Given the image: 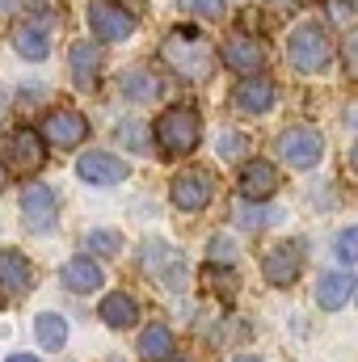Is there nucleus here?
Here are the masks:
<instances>
[{
  "label": "nucleus",
  "instance_id": "obj_14",
  "mask_svg": "<svg viewBox=\"0 0 358 362\" xmlns=\"http://www.w3.org/2000/svg\"><path fill=\"white\" fill-rule=\"evenodd\" d=\"M262 59H266V51L253 42V38H232V42H224V64L232 68V72H245V76H258V68H262Z\"/></svg>",
  "mask_w": 358,
  "mask_h": 362
},
{
  "label": "nucleus",
  "instance_id": "obj_1",
  "mask_svg": "<svg viewBox=\"0 0 358 362\" xmlns=\"http://www.w3.org/2000/svg\"><path fill=\"white\" fill-rule=\"evenodd\" d=\"M287 59H291L295 72H308V76L312 72H325L333 64V38L321 25H299L287 38Z\"/></svg>",
  "mask_w": 358,
  "mask_h": 362
},
{
  "label": "nucleus",
  "instance_id": "obj_18",
  "mask_svg": "<svg viewBox=\"0 0 358 362\" xmlns=\"http://www.w3.org/2000/svg\"><path fill=\"white\" fill-rule=\"evenodd\" d=\"M101 320H105L110 329H131V325L139 320V303H135V295H127V291L105 295V299H101Z\"/></svg>",
  "mask_w": 358,
  "mask_h": 362
},
{
  "label": "nucleus",
  "instance_id": "obj_10",
  "mask_svg": "<svg viewBox=\"0 0 358 362\" xmlns=\"http://www.w3.org/2000/svg\"><path fill=\"white\" fill-rule=\"evenodd\" d=\"M89 25H93V34L105 38V42H122V38H131V30H135V21H131L118 4H105V0L89 4Z\"/></svg>",
  "mask_w": 358,
  "mask_h": 362
},
{
  "label": "nucleus",
  "instance_id": "obj_31",
  "mask_svg": "<svg viewBox=\"0 0 358 362\" xmlns=\"http://www.w3.org/2000/svg\"><path fill=\"white\" fill-rule=\"evenodd\" d=\"M207 257H211V262H232V257H236V249H232V240L215 236V240H211V249H207Z\"/></svg>",
  "mask_w": 358,
  "mask_h": 362
},
{
  "label": "nucleus",
  "instance_id": "obj_7",
  "mask_svg": "<svg viewBox=\"0 0 358 362\" xmlns=\"http://www.w3.org/2000/svg\"><path fill=\"white\" fill-rule=\"evenodd\" d=\"M42 135H47V144H51V148H76V144H85L89 122H85L76 110H55V114H47Z\"/></svg>",
  "mask_w": 358,
  "mask_h": 362
},
{
  "label": "nucleus",
  "instance_id": "obj_25",
  "mask_svg": "<svg viewBox=\"0 0 358 362\" xmlns=\"http://www.w3.org/2000/svg\"><path fill=\"white\" fill-rule=\"evenodd\" d=\"M85 249L101 253V257H114V253L122 249V236H118V232H110V228H93L89 236H85Z\"/></svg>",
  "mask_w": 358,
  "mask_h": 362
},
{
  "label": "nucleus",
  "instance_id": "obj_39",
  "mask_svg": "<svg viewBox=\"0 0 358 362\" xmlns=\"http://www.w3.org/2000/svg\"><path fill=\"white\" fill-rule=\"evenodd\" d=\"M181 362H185V358H181Z\"/></svg>",
  "mask_w": 358,
  "mask_h": 362
},
{
  "label": "nucleus",
  "instance_id": "obj_9",
  "mask_svg": "<svg viewBox=\"0 0 358 362\" xmlns=\"http://www.w3.org/2000/svg\"><path fill=\"white\" fill-rule=\"evenodd\" d=\"M144 270L156 274L169 291H181L185 286V270H181V257L169 249V245H161V240H152V245H144Z\"/></svg>",
  "mask_w": 358,
  "mask_h": 362
},
{
  "label": "nucleus",
  "instance_id": "obj_24",
  "mask_svg": "<svg viewBox=\"0 0 358 362\" xmlns=\"http://www.w3.org/2000/svg\"><path fill=\"white\" fill-rule=\"evenodd\" d=\"M34 333H38V346H42V350H64V341H68V320H64L59 312H42L38 325H34Z\"/></svg>",
  "mask_w": 358,
  "mask_h": 362
},
{
  "label": "nucleus",
  "instance_id": "obj_23",
  "mask_svg": "<svg viewBox=\"0 0 358 362\" xmlns=\"http://www.w3.org/2000/svg\"><path fill=\"white\" fill-rule=\"evenodd\" d=\"M13 42H17V55L21 59H47V25H17V34H13Z\"/></svg>",
  "mask_w": 358,
  "mask_h": 362
},
{
  "label": "nucleus",
  "instance_id": "obj_34",
  "mask_svg": "<svg viewBox=\"0 0 358 362\" xmlns=\"http://www.w3.org/2000/svg\"><path fill=\"white\" fill-rule=\"evenodd\" d=\"M4 362H38L34 354H13V358H4Z\"/></svg>",
  "mask_w": 358,
  "mask_h": 362
},
{
  "label": "nucleus",
  "instance_id": "obj_35",
  "mask_svg": "<svg viewBox=\"0 0 358 362\" xmlns=\"http://www.w3.org/2000/svg\"><path fill=\"white\" fill-rule=\"evenodd\" d=\"M4 105H8V93L0 89V118H4Z\"/></svg>",
  "mask_w": 358,
  "mask_h": 362
},
{
  "label": "nucleus",
  "instance_id": "obj_4",
  "mask_svg": "<svg viewBox=\"0 0 358 362\" xmlns=\"http://www.w3.org/2000/svg\"><path fill=\"white\" fill-rule=\"evenodd\" d=\"M278 152L291 169H312L321 156H325V139L316 127H291L278 135Z\"/></svg>",
  "mask_w": 358,
  "mask_h": 362
},
{
  "label": "nucleus",
  "instance_id": "obj_12",
  "mask_svg": "<svg viewBox=\"0 0 358 362\" xmlns=\"http://www.w3.org/2000/svg\"><path fill=\"white\" fill-rule=\"evenodd\" d=\"M8 160H13V169H17V173H38V169H42V160H47V148H42L38 131L21 127V131L8 139Z\"/></svg>",
  "mask_w": 358,
  "mask_h": 362
},
{
  "label": "nucleus",
  "instance_id": "obj_28",
  "mask_svg": "<svg viewBox=\"0 0 358 362\" xmlns=\"http://www.w3.org/2000/svg\"><path fill=\"white\" fill-rule=\"evenodd\" d=\"M224 160H236L241 152H245V135H236V131H228V135H219V148H215Z\"/></svg>",
  "mask_w": 358,
  "mask_h": 362
},
{
  "label": "nucleus",
  "instance_id": "obj_20",
  "mask_svg": "<svg viewBox=\"0 0 358 362\" xmlns=\"http://www.w3.org/2000/svg\"><path fill=\"white\" fill-rule=\"evenodd\" d=\"M59 282L68 286V291H76V295H89L101 286V270H97V262L89 257H72L64 270H59Z\"/></svg>",
  "mask_w": 358,
  "mask_h": 362
},
{
  "label": "nucleus",
  "instance_id": "obj_15",
  "mask_svg": "<svg viewBox=\"0 0 358 362\" xmlns=\"http://www.w3.org/2000/svg\"><path fill=\"white\" fill-rule=\"evenodd\" d=\"M68 64H72V81H76V89H93V81H97V68H101V51L93 47L89 38H81V42H72V55H68Z\"/></svg>",
  "mask_w": 358,
  "mask_h": 362
},
{
  "label": "nucleus",
  "instance_id": "obj_32",
  "mask_svg": "<svg viewBox=\"0 0 358 362\" xmlns=\"http://www.w3.org/2000/svg\"><path fill=\"white\" fill-rule=\"evenodd\" d=\"M329 17L333 21H350V0H329Z\"/></svg>",
  "mask_w": 358,
  "mask_h": 362
},
{
  "label": "nucleus",
  "instance_id": "obj_13",
  "mask_svg": "<svg viewBox=\"0 0 358 362\" xmlns=\"http://www.w3.org/2000/svg\"><path fill=\"white\" fill-rule=\"evenodd\" d=\"M274 189H278V169H274L270 160H249V165L241 169V194H245V198L262 202Z\"/></svg>",
  "mask_w": 358,
  "mask_h": 362
},
{
  "label": "nucleus",
  "instance_id": "obj_36",
  "mask_svg": "<svg viewBox=\"0 0 358 362\" xmlns=\"http://www.w3.org/2000/svg\"><path fill=\"white\" fill-rule=\"evenodd\" d=\"M236 362H262V358H249V354H245V358H236Z\"/></svg>",
  "mask_w": 358,
  "mask_h": 362
},
{
  "label": "nucleus",
  "instance_id": "obj_6",
  "mask_svg": "<svg viewBox=\"0 0 358 362\" xmlns=\"http://www.w3.org/2000/svg\"><path fill=\"white\" fill-rule=\"evenodd\" d=\"M21 223L30 228V232H47V228H55V194L47 189V185H25L21 189Z\"/></svg>",
  "mask_w": 358,
  "mask_h": 362
},
{
  "label": "nucleus",
  "instance_id": "obj_2",
  "mask_svg": "<svg viewBox=\"0 0 358 362\" xmlns=\"http://www.w3.org/2000/svg\"><path fill=\"white\" fill-rule=\"evenodd\" d=\"M198 135H202V118L194 105H173L161 114L156 122V144L169 152V156H181V152H194L198 148Z\"/></svg>",
  "mask_w": 358,
  "mask_h": 362
},
{
  "label": "nucleus",
  "instance_id": "obj_8",
  "mask_svg": "<svg viewBox=\"0 0 358 362\" xmlns=\"http://www.w3.org/2000/svg\"><path fill=\"white\" fill-rule=\"evenodd\" d=\"M262 270H266V282L270 286H291L299 270H304V249L299 245H274L266 253V262H262Z\"/></svg>",
  "mask_w": 358,
  "mask_h": 362
},
{
  "label": "nucleus",
  "instance_id": "obj_27",
  "mask_svg": "<svg viewBox=\"0 0 358 362\" xmlns=\"http://www.w3.org/2000/svg\"><path fill=\"white\" fill-rule=\"evenodd\" d=\"M118 144H127L131 152H148V127L144 122H122L118 127Z\"/></svg>",
  "mask_w": 358,
  "mask_h": 362
},
{
  "label": "nucleus",
  "instance_id": "obj_33",
  "mask_svg": "<svg viewBox=\"0 0 358 362\" xmlns=\"http://www.w3.org/2000/svg\"><path fill=\"white\" fill-rule=\"evenodd\" d=\"M118 8L135 21V13H144V8H148V0H118Z\"/></svg>",
  "mask_w": 358,
  "mask_h": 362
},
{
  "label": "nucleus",
  "instance_id": "obj_26",
  "mask_svg": "<svg viewBox=\"0 0 358 362\" xmlns=\"http://www.w3.org/2000/svg\"><path fill=\"white\" fill-rule=\"evenodd\" d=\"M270 219H274V211H266V206H253V202H241L236 206V223L249 228V232H262Z\"/></svg>",
  "mask_w": 358,
  "mask_h": 362
},
{
  "label": "nucleus",
  "instance_id": "obj_29",
  "mask_svg": "<svg viewBox=\"0 0 358 362\" xmlns=\"http://www.w3.org/2000/svg\"><path fill=\"white\" fill-rule=\"evenodd\" d=\"M181 8L194 13V17H219L224 13V0H181Z\"/></svg>",
  "mask_w": 358,
  "mask_h": 362
},
{
  "label": "nucleus",
  "instance_id": "obj_38",
  "mask_svg": "<svg viewBox=\"0 0 358 362\" xmlns=\"http://www.w3.org/2000/svg\"><path fill=\"white\" fill-rule=\"evenodd\" d=\"M110 362H122V358H110Z\"/></svg>",
  "mask_w": 358,
  "mask_h": 362
},
{
  "label": "nucleus",
  "instance_id": "obj_11",
  "mask_svg": "<svg viewBox=\"0 0 358 362\" xmlns=\"http://www.w3.org/2000/svg\"><path fill=\"white\" fill-rule=\"evenodd\" d=\"M76 173L89 185H118V181H127V160L110 156V152H89L76 160Z\"/></svg>",
  "mask_w": 358,
  "mask_h": 362
},
{
  "label": "nucleus",
  "instance_id": "obj_16",
  "mask_svg": "<svg viewBox=\"0 0 358 362\" xmlns=\"http://www.w3.org/2000/svg\"><path fill=\"white\" fill-rule=\"evenodd\" d=\"M0 291L4 295H25L30 291V262L13 249H0Z\"/></svg>",
  "mask_w": 358,
  "mask_h": 362
},
{
  "label": "nucleus",
  "instance_id": "obj_30",
  "mask_svg": "<svg viewBox=\"0 0 358 362\" xmlns=\"http://www.w3.org/2000/svg\"><path fill=\"white\" fill-rule=\"evenodd\" d=\"M337 257H342L346 266L358 257V228H346V232L337 236Z\"/></svg>",
  "mask_w": 358,
  "mask_h": 362
},
{
  "label": "nucleus",
  "instance_id": "obj_19",
  "mask_svg": "<svg viewBox=\"0 0 358 362\" xmlns=\"http://www.w3.org/2000/svg\"><path fill=\"white\" fill-rule=\"evenodd\" d=\"M354 295V278L346 270L337 274H325L321 278V286H316V303L325 308V312H337V308H346V299Z\"/></svg>",
  "mask_w": 358,
  "mask_h": 362
},
{
  "label": "nucleus",
  "instance_id": "obj_21",
  "mask_svg": "<svg viewBox=\"0 0 358 362\" xmlns=\"http://www.w3.org/2000/svg\"><path fill=\"white\" fill-rule=\"evenodd\" d=\"M118 89H122V97H131V101H156L161 97V81L148 68H131V72L118 76Z\"/></svg>",
  "mask_w": 358,
  "mask_h": 362
},
{
  "label": "nucleus",
  "instance_id": "obj_3",
  "mask_svg": "<svg viewBox=\"0 0 358 362\" xmlns=\"http://www.w3.org/2000/svg\"><path fill=\"white\" fill-rule=\"evenodd\" d=\"M165 59L178 68L181 76H190V81H202V76L211 72V51H207V42H202V38H190L185 30H181V34H169Z\"/></svg>",
  "mask_w": 358,
  "mask_h": 362
},
{
  "label": "nucleus",
  "instance_id": "obj_5",
  "mask_svg": "<svg viewBox=\"0 0 358 362\" xmlns=\"http://www.w3.org/2000/svg\"><path fill=\"white\" fill-rule=\"evenodd\" d=\"M169 194H173V206H181V211H202L215 194V181H211L207 169H185V173L173 177Z\"/></svg>",
  "mask_w": 358,
  "mask_h": 362
},
{
  "label": "nucleus",
  "instance_id": "obj_22",
  "mask_svg": "<svg viewBox=\"0 0 358 362\" xmlns=\"http://www.w3.org/2000/svg\"><path fill=\"white\" fill-rule=\"evenodd\" d=\"M173 354V333L165 329V325H148L144 333H139V358L144 362H165Z\"/></svg>",
  "mask_w": 358,
  "mask_h": 362
},
{
  "label": "nucleus",
  "instance_id": "obj_37",
  "mask_svg": "<svg viewBox=\"0 0 358 362\" xmlns=\"http://www.w3.org/2000/svg\"><path fill=\"white\" fill-rule=\"evenodd\" d=\"M0 189H4V169H0Z\"/></svg>",
  "mask_w": 358,
  "mask_h": 362
},
{
  "label": "nucleus",
  "instance_id": "obj_17",
  "mask_svg": "<svg viewBox=\"0 0 358 362\" xmlns=\"http://www.w3.org/2000/svg\"><path fill=\"white\" fill-rule=\"evenodd\" d=\"M236 110L241 114H266L270 105H274V85H270L266 76H253V81H241V89H236Z\"/></svg>",
  "mask_w": 358,
  "mask_h": 362
}]
</instances>
